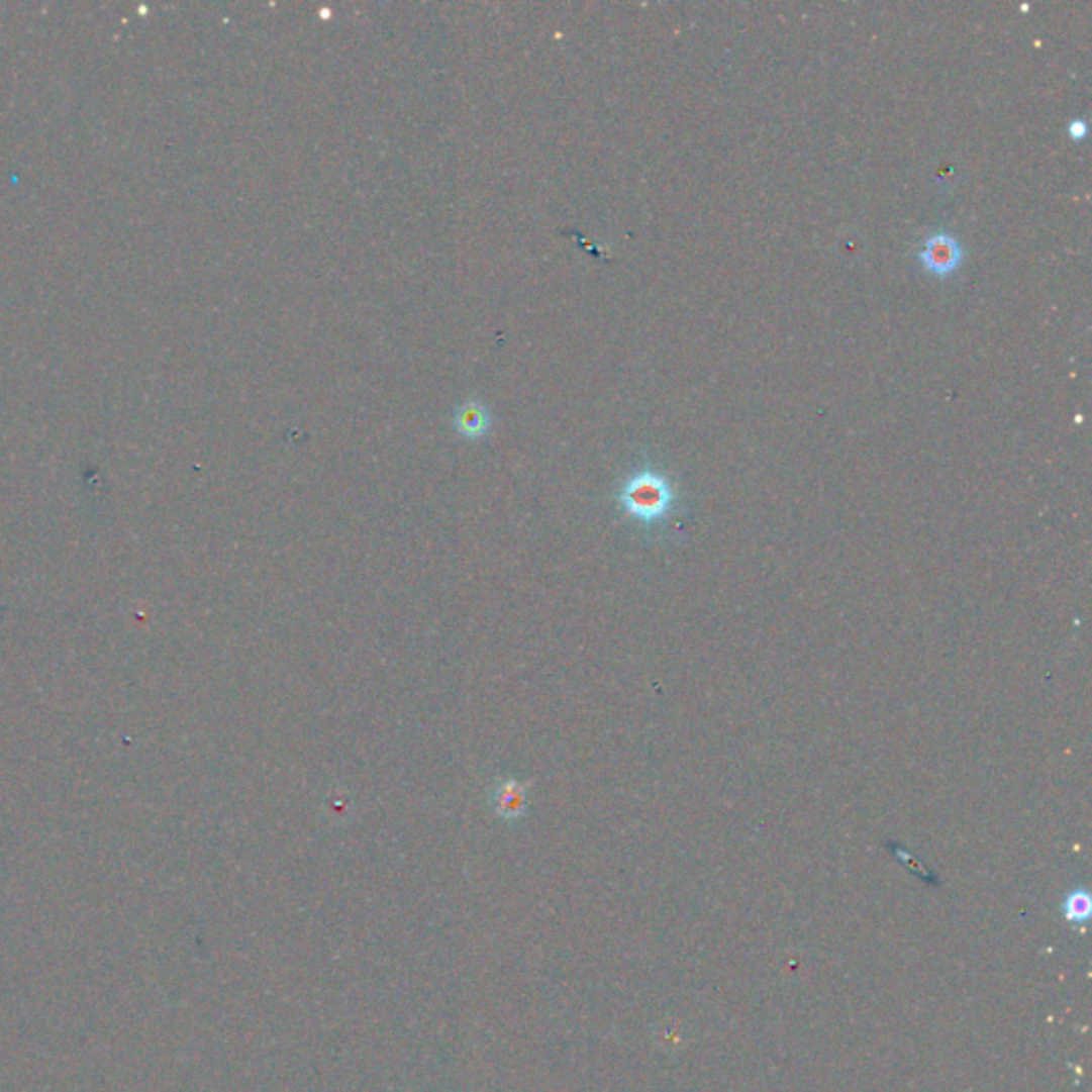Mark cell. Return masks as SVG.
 <instances>
[{
	"instance_id": "3",
	"label": "cell",
	"mask_w": 1092,
	"mask_h": 1092,
	"mask_svg": "<svg viewBox=\"0 0 1092 1092\" xmlns=\"http://www.w3.org/2000/svg\"><path fill=\"white\" fill-rule=\"evenodd\" d=\"M455 431L466 439H483L491 429V412L478 399H466L453 414Z\"/></svg>"
},
{
	"instance_id": "4",
	"label": "cell",
	"mask_w": 1092,
	"mask_h": 1092,
	"mask_svg": "<svg viewBox=\"0 0 1092 1092\" xmlns=\"http://www.w3.org/2000/svg\"><path fill=\"white\" fill-rule=\"evenodd\" d=\"M493 807L502 819H519L527 809V785L514 777L500 779L493 790Z\"/></svg>"
},
{
	"instance_id": "6",
	"label": "cell",
	"mask_w": 1092,
	"mask_h": 1092,
	"mask_svg": "<svg viewBox=\"0 0 1092 1092\" xmlns=\"http://www.w3.org/2000/svg\"><path fill=\"white\" fill-rule=\"evenodd\" d=\"M1067 130H1069V137H1071L1073 141H1082V139L1088 135V124H1086L1084 120L1076 118V120H1071V122H1069Z\"/></svg>"
},
{
	"instance_id": "2",
	"label": "cell",
	"mask_w": 1092,
	"mask_h": 1092,
	"mask_svg": "<svg viewBox=\"0 0 1092 1092\" xmlns=\"http://www.w3.org/2000/svg\"><path fill=\"white\" fill-rule=\"evenodd\" d=\"M965 251L963 243L958 241L952 233L936 231L926 237L922 251H919V263L930 276L948 278L952 276L958 267L963 265Z\"/></svg>"
},
{
	"instance_id": "1",
	"label": "cell",
	"mask_w": 1092,
	"mask_h": 1092,
	"mask_svg": "<svg viewBox=\"0 0 1092 1092\" xmlns=\"http://www.w3.org/2000/svg\"><path fill=\"white\" fill-rule=\"evenodd\" d=\"M617 504L629 519L644 527H656L673 516L679 504V493L666 474L647 466L631 472L621 483Z\"/></svg>"
},
{
	"instance_id": "5",
	"label": "cell",
	"mask_w": 1092,
	"mask_h": 1092,
	"mask_svg": "<svg viewBox=\"0 0 1092 1092\" xmlns=\"http://www.w3.org/2000/svg\"><path fill=\"white\" fill-rule=\"evenodd\" d=\"M1090 909H1092V900L1086 890L1069 892L1063 903V915L1071 924L1086 922V919L1090 917Z\"/></svg>"
}]
</instances>
